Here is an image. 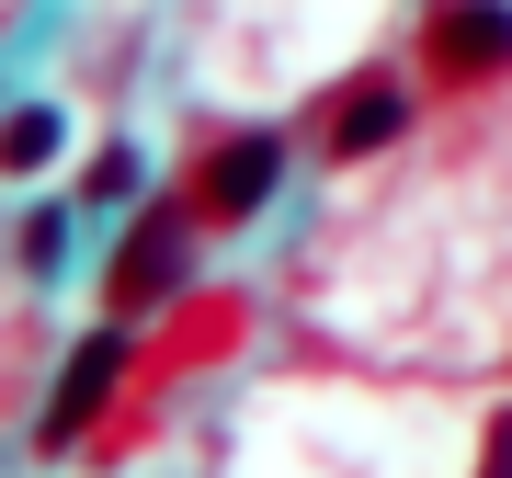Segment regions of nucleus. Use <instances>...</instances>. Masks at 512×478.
Segmentation results:
<instances>
[{
	"instance_id": "obj_1",
	"label": "nucleus",
	"mask_w": 512,
	"mask_h": 478,
	"mask_svg": "<svg viewBox=\"0 0 512 478\" xmlns=\"http://www.w3.org/2000/svg\"><path fill=\"white\" fill-rule=\"evenodd\" d=\"M114 376H126V331H92L69 353V376H57V399H46V422H35V444L46 456H69L80 433L103 422V399H114Z\"/></svg>"
},
{
	"instance_id": "obj_7",
	"label": "nucleus",
	"mask_w": 512,
	"mask_h": 478,
	"mask_svg": "<svg viewBox=\"0 0 512 478\" xmlns=\"http://www.w3.org/2000/svg\"><path fill=\"white\" fill-rule=\"evenodd\" d=\"M57 251H69V205H35V217H23V262H35V274H46Z\"/></svg>"
},
{
	"instance_id": "obj_9",
	"label": "nucleus",
	"mask_w": 512,
	"mask_h": 478,
	"mask_svg": "<svg viewBox=\"0 0 512 478\" xmlns=\"http://www.w3.org/2000/svg\"><path fill=\"white\" fill-rule=\"evenodd\" d=\"M478 478H512V410L490 422V456H478Z\"/></svg>"
},
{
	"instance_id": "obj_4",
	"label": "nucleus",
	"mask_w": 512,
	"mask_h": 478,
	"mask_svg": "<svg viewBox=\"0 0 512 478\" xmlns=\"http://www.w3.org/2000/svg\"><path fill=\"white\" fill-rule=\"evenodd\" d=\"M433 69H512V12H501V0L433 12Z\"/></svg>"
},
{
	"instance_id": "obj_5",
	"label": "nucleus",
	"mask_w": 512,
	"mask_h": 478,
	"mask_svg": "<svg viewBox=\"0 0 512 478\" xmlns=\"http://www.w3.org/2000/svg\"><path fill=\"white\" fill-rule=\"evenodd\" d=\"M410 126V92H387V80H365V92H353L342 114H330V160H365V148H387Z\"/></svg>"
},
{
	"instance_id": "obj_2",
	"label": "nucleus",
	"mask_w": 512,
	"mask_h": 478,
	"mask_svg": "<svg viewBox=\"0 0 512 478\" xmlns=\"http://www.w3.org/2000/svg\"><path fill=\"white\" fill-rule=\"evenodd\" d=\"M274 183H285V137H228L217 160H205V217H262L274 205Z\"/></svg>"
},
{
	"instance_id": "obj_8",
	"label": "nucleus",
	"mask_w": 512,
	"mask_h": 478,
	"mask_svg": "<svg viewBox=\"0 0 512 478\" xmlns=\"http://www.w3.org/2000/svg\"><path fill=\"white\" fill-rule=\"evenodd\" d=\"M80 194H92V205H126V194H137V148H103V160H92V183H80Z\"/></svg>"
},
{
	"instance_id": "obj_6",
	"label": "nucleus",
	"mask_w": 512,
	"mask_h": 478,
	"mask_svg": "<svg viewBox=\"0 0 512 478\" xmlns=\"http://www.w3.org/2000/svg\"><path fill=\"white\" fill-rule=\"evenodd\" d=\"M46 160H57V114H46V103L0 114V171H46Z\"/></svg>"
},
{
	"instance_id": "obj_3",
	"label": "nucleus",
	"mask_w": 512,
	"mask_h": 478,
	"mask_svg": "<svg viewBox=\"0 0 512 478\" xmlns=\"http://www.w3.org/2000/svg\"><path fill=\"white\" fill-rule=\"evenodd\" d=\"M183 285V217H137L126 228V251H114V308H160V296Z\"/></svg>"
}]
</instances>
